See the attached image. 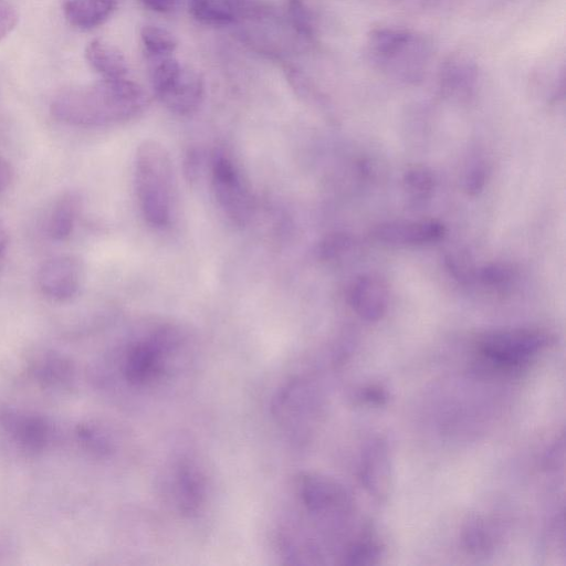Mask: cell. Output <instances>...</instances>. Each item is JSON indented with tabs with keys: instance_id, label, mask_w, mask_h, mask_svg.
Segmentation results:
<instances>
[{
	"instance_id": "20",
	"label": "cell",
	"mask_w": 566,
	"mask_h": 566,
	"mask_svg": "<svg viewBox=\"0 0 566 566\" xmlns=\"http://www.w3.org/2000/svg\"><path fill=\"white\" fill-rule=\"evenodd\" d=\"M140 40L146 59L172 55L177 49L175 35L156 25H145L140 31Z\"/></svg>"
},
{
	"instance_id": "12",
	"label": "cell",
	"mask_w": 566,
	"mask_h": 566,
	"mask_svg": "<svg viewBox=\"0 0 566 566\" xmlns=\"http://www.w3.org/2000/svg\"><path fill=\"white\" fill-rule=\"evenodd\" d=\"M446 233L444 226L437 220H394L377 224L373 237L390 245H420L441 240Z\"/></svg>"
},
{
	"instance_id": "13",
	"label": "cell",
	"mask_w": 566,
	"mask_h": 566,
	"mask_svg": "<svg viewBox=\"0 0 566 566\" xmlns=\"http://www.w3.org/2000/svg\"><path fill=\"white\" fill-rule=\"evenodd\" d=\"M388 301L386 284L370 274L356 277L348 290V303L356 314L367 322L381 319L387 312Z\"/></svg>"
},
{
	"instance_id": "14",
	"label": "cell",
	"mask_w": 566,
	"mask_h": 566,
	"mask_svg": "<svg viewBox=\"0 0 566 566\" xmlns=\"http://www.w3.org/2000/svg\"><path fill=\"white\" fill-rule=\"evenodd\" d=\"M390 461L386 442L373 440L363 452L360 461V480L373 496L382 499L387 495L390 480Z\"/></svg>"
},
{
	"instance_id": "32",
	"label": "cell",
	"mask_w": 566,
	"mask_h": 566,
	"mask_svg": "<svg viewBox=\"0 0 566 566\" xmlns=\"http://www.w3.org/2000/svg\"><path fill=\"white\" fill-rule=\"evenodd\" d=\"M364 400L371 403H382L386 400V394L380 388L370 387L363 394Z\"/></svg>"
},
{
	"instance_id": "22",
	"label": "cell",
	"mask_w": 566,
	"mask_h": 566,
	"mask_svg": "<svg viewBox=\"0 0 566 566\" xmlns=\"http://www.w3.org/2000/svg\"><path fill=\"white\" fill-rule=\"evenodd\" d=\"M478 277L486 287L504 290L515 280L516 271L509 263L493 262L480 268Z\"/></svg>"
},
{
	"instance_id": "28",
	"label": "cell",
	"mask_w": 566,
	"mask_h": 566,
	"mask_svg": "<svg viewBox=\"0 0 566 566\" xmlns=\"http://www.w3.org/2000/svg\"><path fill=\"white\" fill-rule=\"evenodd\" d=\"M18 13L6 0H0V41L4 39L17 25Z\"/></svg>"
},
{
	"instance_id": "17",
	"label": "cell",
	"mask_w": 566,
	"mask_h": 566,
	"mask_svg": "<svg viewBox=\"0 0 566 566\" xmlns=\"http://www.w3.org/2000/svg\"><path fill=\"white\" fill-rule=\"evenodd\" d=\"M120 0H64L65 19L75 28L91 30L105 23Z\"/></svg>"
},
{
	"instance_id": "6",
	"label": "cell",
	"mask_w": 566,
	"mask_h": 566,
	"mask_svg": "<svg viewBox=\"0 0 566 566\" xmlns=\"http://www.w3.org/2000/svg\"><path fill=\"white\" fill-rule=\"evenodd\" d=\"M165 494L182 516L198 515L208 495L207 476L198 461L187 453L172 459L165 474Z\"/></svg>"
},
{
	"instance_id": "23",
	"label": "cell",
	"mask_w": 566,
	"mask_h": 566,
	"mask_svg": "<svg viewBox=\"0 0 566 566\" xmlns=\"http://www.w3.org/2000/svg\"><path fill=\"white\" fill-rule=\"evenodd\" d=\"M77 436L81 443L95 454L108 455L114 450V444L106 432L94 424L80 426Z\"/></svg>"
},
{
	"instance_id": "21",
	"label": "cell",
	"mask_w": 566,
	"mask_h": 566,
	"mask_svg": "<svg viewBox=\"0 0 566 566\" xmlns=\"http://www.w3.org/2000/svg\"><path fill=\"white\" fill-rule=\"evenodd\" d=\"M402 187L412 200L429 199L436 187L434 175L424 166L410 167L402 176Z\"/></svg>"
},
{
	"instance_id": "3",
	"label": "cell",
	"mask_w": 566,
	"mask_h": 566,
	"mask_svg": "<svg viewBox=\"0 0 566 566\" xmlns=\"http://www.w3.org/2000/svg\"><path fill=\"white\" fill-rule=\"evenodd\" d=\"M134 185L145 221L156 229L171 224L175 210V175L167 149L156 140H144L134 161Z\"/></svg>"
},
{
	"instance_id": "27",
	"label": "cell",
	"mask_w": 566,
	"mask_h": 566,
	"mask_svg": "<svg viewBox=\"0 0 566 566\" xmlns=\"http://www.w3.org/2000/svg\"><path fill=\"white\" fill-rule=\"evenodd\" d=\"M488 179V168L484 163L478 161L465 174L464 190L470 196L479 195Z\"/></svg>"
},
{
	"instance_id": "30",
	"label": "cell",
	"mask_w": 566,
	"mask_h": 566,
	"mask_svg": "<svg viewBox=\"0 0 566 566\" xmlns=\"http://www.w3.org/2000/svg\"><path fill=\"white\" fill-rule=\"evenodd\" d=\"M145 7L156 12H171L175 10L181 0H140Z\"/></svg>"
},
{
	"instance_id": "16",
	"label": "cell",
	"mask_w": 566,
	"mask_h": 566,
	"mask_svg": "<svg viewBox=\"0 0 566 566\" xmlns=\"http://www.w3.org/2000/svg\"><path fill=\"white\" fill-rule=\"evenodd\" d=\"M32 378L43 388L67 389L74 380V367L69 359L53 352H44L29 365Z\"/></svg>"
},
{
	"instance_id": "26",
	"label": "cell",
	"mask_w": 566,
	"mask_h": 566,
	"mask_svg": "<svg viewBox=\"0 0 566 566\" xmlns=\"http://www.w3.org/2000/svg\"><path fill=\"white\" fill-rule=\"evenodd\" d=\"M379 555V546L375 542L364 541L353 545L347 555L349 564H369Z\"/></svg>"
},
{
	"instance_id": "25",
	"label": "cell",
	"mask_w": 566,
	"mask_h": 566,
	"mask_svg": "<svg viewBox=\"0 0 566 566\" xmlns=\"http://www.w3.org/2000/svg\"><path fill=\"white\" fill-rule=\"evenodd\" d=\"M354 244L353 238L344 232H336L327 235L318 247V254L322 260L332 261L339 259L347 253Z\"/></svg>"
},
{
	"instance_id": "10",
	"label": "cell",
	"mask_w": 566,
	"mask_h": 566,
	"mask_svg": "<svg viewBox=\"0 0 566 566\" xmlns=\"http://www.w3.org/2000/svg\"><path fill=\"white\" fill-rule=\"evenodd\" d=\"M84 279L81 261L74 255H59L44 262L38 272V285L43 295L55 302L73 298Z\"/></svg>"
},
{
	"instance_id": "15",
	"label": "cell",
	"mask_w": 566,
	"mask_h": 566,
	"mask_svg": "<svg viewBox=\"0 0 566 566\" xmlns=\"http://www.w3.org/2000/svg\"><path fill=\"white\" fill-rule=\"evenodd\" d=\"M191 17L206 25L224 27L242 20L250 10L247 0H189Z\"/></svg>"
},
{
	"instance_id": "19",
	"label": "cell",
	"mask_w": 566,
	"mask_h": 566,
	"mask_svg": "<svg viewBox=\"0 0 566 566\" xmlns=\"http://www.w3.org/2000/svg\"><path fill=\"white\" fill-rule=\"evenodd\" d=\"M82 208V199L75 191L61 195L50 211L48 233L55 241L66 240L73 232Z\"/></svg>"
},
{
	"instance_id": "2",
	"label": "cell",
	"mask_w": 566,
	"mask_h": 566,
	"mask_svg": "<svg viewBox=\"0 0 566 566\" xmlns=\"http://www.w3.org/2000/svg\"><path fill=\"white\" fill-rule=\"evenodd\" d=\"M148 104V95L138 83L127 77L102 78L60 93L51 104V114L72 126L104 127L134 119Z\"/></svg>"
},
{
	"instance_id": "33",
	"label": "cell",
	"mask_w": 566,
	"mask_h": 566,
	"mask_svg": "<svg viewBox=\"0 0 566 566\" xmlns=\"http://www.w3.org/2000/svg\"><path fill=\"white\" fill-rule=\"evenodd\" d=\"M8 250V233L0 220V272L3 268L6 255Z\"/></svg>"
},
{
	"instance_id": "5",
	"label": "cell",
	"mask_w": 566,
	"mask_h": 566,
	"mask_svg": "<svg viewBox=\"0 0 566 566\" xmlns=\"http://www.w3.org/2000/svg\"><path fill=\"white\" fill-rule=\"evenodd\" d=\"M548 335L539 329H504L484 334L478 342V352L490 367L512 371L528 364L548 343Z\"/></svg>"
},
{
	"instance_id": "1",
	"label": "cell",
	"mask_w": 566,
	"mask_h": 566,
	"mask_svg": "<svg viewBox=\"0 0 566 566\" xmlns=\"http://www.w3.org/2000/svg\"><path fill=\"white\" fill-rule=\"evenodd\" d=\"M186 345L187 338L176 325L159 323L142 328L120 350L124 382L142 395L167 386L189 364Z\"/></svg>"
},
{
	"instance_id": "18",
	"label": "cell",
	"mask_w": 566,
	"mask_h": 566,
	"mask_svg": "<svg viewBox=\"0 0 566 566\" xmlns=\"http://www.w3.org/2000/svg\"><path fill=\"white\" fill-rule=\"evenodd\" d=\"M85 57L91 67L102 78H124L128 74V65L124 54L113 44L95 39L85 50Z\"/></svg>"
},
{
	"instance_id": "8",
	"label": "cell",
	"mask_w": 566,
	"mask_h": 566,
	"mask_svg": "<svg viewBox=\"0 0 566 566\" xmlns=\"http://www.w3.org/2000/svg\"><path fill=\"white\" fill-rule=\"evenodd\" d=\"M314 394L303 378H291L277 390L272 411L277 424L291 440L302 441L313 413Z\"/></svg>"
},
{
	"instance_id": "31",
	"label": "cell",
	"mask_w": 566,
	"mask_h": 566,
	"mask_svg": "<svg viewBox=\"0 0 566 566\" xmlns=\"http://www.w3.org/2000/svg\"><path fill=\"white\" fill-rule=\"evenodd\" d=\"M12 165L0 156V193L3 192L13 180Z\"/></svg>"
},
{
	"instance_id": "7",
	"label": "cell",
	"mask_w": 566,
	"mask_h": 566,
	"mask_svg": "<svg viewBox=\"0 0 566 566\" xmlns=\"http://www.w3.org/2000/svg\"><path fill=\"white\" fill-rule=\"evenodd\" d=\"M213 196L227 218L244 226L253 214V198L237 164L226 154L217 153L210 167Z\"/></svg>"
},
{
	"instance_id": "29",
	"label": "cell",
	"mask_w": 566,
	"mask_h": 566,
	"mask_svg": "<svg viewBox=\"0 0 566 566\" xmlns=\"http://www.w3.org/2000/svg\"><path fill=\"white\" fill-rule=\"evenodd\" d=\"M446 264L451 274L461 282L469 281L473 277L471 268L457 256H447Z\"/></svg>"
},
{
	"instance_id": "11",
	"label": "cell",
	"mask_w": 566,
	"mask_h": 566,
	"mask_svg": "<svg viewBox=\"0 0 566 566\" xmlns=\"http://www.w3.org/2000/svg\"><path fill=\"white\" fill-rule=\"evenodd\" d=\"M0 428L29 454L42 452L51 439L50 423L34 413L20 412L0 405Z\"/></svg>"
},
{
	"instance_id": "4",
	"label": "cell",
	"mask_w": 566,
	"mask_h": 566,
	"mask_svg": "<svg viewBox=\"0 0 566 566\" xmlns=\"http://www.w3.org/2000/svg\"><path fill=\"white\" fill-rule=\"evenodd\" d=\"M149 81L160 103L177 115H190L200 106L205 85L201 75L175 55L147 59Z\"/></svg>"
},
{
	"instance_id": "24",
	"label": "cell",
	"mask_w": 566,
	"mask_h": 566,
	"mask_svg": "<svg viewBox=\"0 0 566 566\" xmlns=\"http://www.w3.org/2000/svg\"><path fill=\"white\" fill-rule=\"evenodd\" d=\"M289 20L294 30L304 38H312L314 25L312 14L304 0H286Z\"/></svg>"
},
{
	"instance_id": "9",
	"label": "cell",
	"mask_w": 566,
	"mask_h": 566,
	"mask_svg": "<svg viewBox=\"0 0 566 566\" xmlns=\"http://www.w3.org/2000/svg\"><path fill=\"white\" fill-rule=\"evenodd\" d=\"M293 486L296 502L311 517H334L346 511L349 504L343 486L319 474L303 473L295 479Z\"/></svg>"
}]
</instances>
